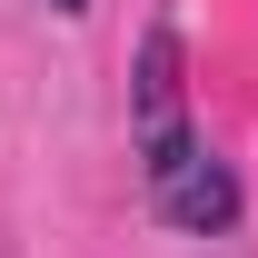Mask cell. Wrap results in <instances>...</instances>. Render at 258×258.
Wrapping results in <instances>:
<instances>
[{"label": "cell", "instance_id": "cell-3", "mask_svg": "<svg viewBox=\"0 0 258 258\" xmlns=\"http://www.w3.org/2000/svg\"><path fill=\"white\" fill-rule=\"evenodd\" d=\"M50 10H60V20H80V10H90V0H50Z\"/></svg>", "mask_w": 258, "mask_h": 258}, {"label": "cell", "instance_id": "cell-2", "mask_svg": "<svg viewBox=\"0 0 258 258\" xmlns=\"http://www.w3.org/2000/svg\"><path fill=\"white\" fill-rule=\"evenodd\" d=\"M149 199H159V219L189 228V238H228V228H238V179L209 159V139H199L189 159H169L159 179H149Z\"/></svg>", "mask_w": 258, "mask_h": 258}, {"label": "cell", "instance_id": "cell-1", "mask_svg": "<svg viewBox=\"0 0 258 258\" xmlns=\"http://www.w3.org/2000/svg\"><path fill=\"white\" fill-rule=\"evenodd\" d=\"M129 99H139V169H149V179H159L169 159L199 149L189 90H179V30H149V40H139V80H129Z\"/></svg>", "mask_w": 258, "mask_h": 258}]
</instances>
